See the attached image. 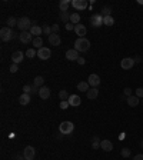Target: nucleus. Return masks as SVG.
I'll list each match as a JSON object with an SVG mask.
<instances>
[{
	"instance_id": "f257e3e1",
	"label": "nucleus",
	"mask_w": 143,
	"mask_h": 160,
	"mask_svg": "<svg viewBox=\"0 0 143 160\" xmlns=\"http://www.w3.org/2000/svg\"><path fill=\"white\" fill-rule=\"evenodd\" d=\"M75 49H76L77 52L84 53V52H87V50L90 49V42H89L86 37H77L76 42H75Z\"/></svg>"
},
{
	"instance_id": "f03ea898",
	"label": "nucleus",
	"mask_w": 143,
	"mask_h": 160,
	"mask_svg": "<svg viewBox=\"0 0 143 160\" xmlns=\"http://www.w3.org/2000/svg\"><path fill=\"white\" fill-rule=\"evenodd\" d=\"M59 130L63 136H67V134H72L73 130H75V124L72 121H62L60 126H59Z\"/></svg>"
},
{
	"instance_id": "7ed1b4c3",
	"label": "nucleus",
	"mask_w": 143,
	"mask_h": 160,
	"mask_svg": "<svg viewBox=\"0 0 143 160\" xmlns=\"http://www.w3.org/2000/svg\"><path fill=\"white\" fill-rule=\"evenodd\" d=\"M14 37H16V34L13 33V30L10 27H3L0 30V39H2V42H10Z\"/></svg>"
},
{
	"instance_id": "20e7f679",
	"label": "nucleus",
	"mask_w": 143,
	"mask_h": 160,
	"mask_svg": "<svg viewBox=\"0 0 143 160\" xmlns=\"http://www.w3.org/2000/svg\"><path fill=\"white\" fill-rule=\"evenodd\" d=\"M17 27L20 29L22 32H27L32 29V22H30V19L29 17H20L19 20H17Z\"/></svg>"
},
{
	"instance_id": "39448f33",
	"label": "nucleus",
	"mask_w": 143,
	"mask_h": 160,
	"mask_svg": "<svg viewBox=\"0 0 143 160\" xmlns=\"http://www.w3.org/2000/svg\"><path fill=\"white\" fill-rule=\"evenodd\" d=\"M135 66V59L133 57H123V60L120 61V67L123 70H130Z\"/></svg>"
},
{
	"instance_id": "423d86ee",
	"label": "nucleus",
	"mask_w": 143,
	"mask_h": 160,
	"mask_svg": "<svg viewBox=\"0 0 143 160\" xmlns=\"http://www.w3.org/2000/svg\"><path fill=\"white\" fill-rule=\"evenodd\" d=\"M90 23H92L93 27H100L103 24V16L100 13H94L93 16L90 17Z\"/></svg>"
},
{
	"instance_id": "0eeeda50",
	"label": "nucleus",
	"mask_w": 143,
	"mask_h": 160,
	"mask_svg": "<svg viewBox=\"0 0 143 160\" xmlns=\"http://www.w3.org/2000/svg\"><path fill=\"white\" fill-rule=\"evenodd\" d=\"M34 155H36V150H34L33 146H26L24 150H23V157L26 160H33Z\"/></svg>"
},
{
	"instance_id": "6e6552de",
	"label": "nucleus",
	"mask_w": 143,
	"mask_h": 160,
	"mask_svg": "<svg viewBox=\"0 0 143 160\" xmlns=\"http://www.w3.org/2000/svg\"><path fill=\"white\" fill-rule=\"evenodd\" d=\"M50 56H52V52L49 47H42L37 50V57L42 60H47V59H50Z\"/></svg>"
},
{
	"instance_id": "1a4fd4ad",
	"label": "nucleus",
	"mask_w": 143,
	"mask_h": 160,
	"mask_svg": "<svg viewBox=\"0 0 143 160\" xmlns=\"http://www.w3.org/2000/svg\"><path fill=\"white\" fill-rule=\"evenodd\" d=\"M32 36H33V34L30 33V32H22V33L19 34V40H20L23 44H29L30 42H33V40H32Z\"/></svg>"
},
{
	"instance_id": "9d476101",
	"label": "nucleus",
	"mask_w": 143,
	"mask_h": 160,
	"mask_svg": "<svg viewBox=\"0 0 143 160\" xmlns=\"http://www.w3.org/2000/svg\"><path fill=\"white\" fill-rule=\"evenodd\" d=\"M72 6L76 9V10H84L87 7V0H73Z\"/></svg>"
},
{
	"instance_id": "9b49d317",
	"label": "nucleus",
	"mask_w": 143,
	"mask_h": 160,
	"mask_svg": "<svg viewBox=\"0 0 143 160\" xmlns=\"http://www.w3.org/2000/svg\"><path fill=\"white\" fill-rule=\"evenodd\" d=\"M23 59H24V53H23V52H20V50H17V52H14V53L11 55V61H13L14 64L22 63Z\"/></svg>"
},
{
	"instance_id": "f8f14e48",
	"label": "nucleus",
	"mask_w": 143,
	"mask_h": 160,
	"mask_svg": "<svg viewBox=\"0 0 143 160\" xmlns=\"http://www.w3.org/2000/svg\"><path fill=\"white\" fill-rule=\"evenodd\" d=\"M87 83L92 86V87H97V86L100 84V77L96 74V73H92L87 79Z\"/></svg>"
},
{
	"instance_id": "ddd939ff",
	"label": "nucleus",
	"mask_w": 143,
	"mask_h": 160,
	"mask_svg": "<svg viewBox=\"0 0 143 160\" xmlns=\"http://www.w3.org/2000/svg\"><path fill=\"white\" fill-rule=\"evenodd\" d=\"M86 32H87V29H86V26L82 24V23H79V24L75 26V33H76L79 37H84V36H86Z\"/></svg>"
},
{
	"instance_id": "4468645a",
	"label": "nucleus",
	"mask_w": 143,
	"mask_h": 160,
	"mask_svg": "<svg viewBox=\"0 0 143 160\" xmlns=\"http://www.w3.org/2000/svg\"><path fill=\"white\" fill-rule=\"evenodd\" d=\"M100 149H103L105 152H112L113 150V143L110 140H107V139H103L100 142Z\"/></svg>"
},
{
	"instance_id": "2eb2a0df",
	"label": "nucleus",
	"mask_w": 143,
	"mask_h": 160,
	"mask_svg": "<svg viewBox=\"0 0 143 160\" xmlns=\"http://www.w3.org/2000/svg\"><path fill=\"white\" fill-rule=\"evenodd\" d=\"M80 56H79V52H77L76 49H70V50H67L66 52V59L67 60H77Z\"/></svg>"
},
{
	"instance_id": "dca6fc26",
	"label": "nucleus",
	"mask_w": 143,
	"mask_h": 160,
	"mask_svg": "<svg viewBox=\"0 0 143 160\" xmlns=\"http://www.w3.org/2000/svg\"><path fill=\"white\" fill-rule=\"evenodd\" d=\"M39 97L42 100H46L50 97V89L46 87V86H43V87H40V90H39Z\"/></svg>"
},
{
	"instance_id": "f3484780",
	"label": "nucleus",
	"mask_w": 143,
	"mask_h": 160,
	"mask_svg": "<svg viewBox=\"0 0 143 160\" xmlns=\"http://www.w3.org/2000/svg\"><path fill=\"white\" fill-rule=\"evenodd\" d=\"M69 105L70 106H75V107H77V106H80V103H82V99L77 96V94H70V97H69Z\"/></svg>"
},
{
	"instance_id": "a211bd4d",
	"label": "nucleus",
	"mask_w": 143,
	"mask_h": 160,
	"mask_svg": "<svg viewBox=\"0 0 143 160\" xmlns=\"http://www.w3.org/2000/svg\"><path fill=\"white\" fill-rule=\"evenodd\" d=\"M49 43L52 44V46H60V43H62L60 36H59V34L52 33V34L49 36Z\"/></svg>"
},
{
	"instance_id": "6ab92c4d",
	"label": "nucleus",
	"mask_w": 143,
	"mask_h": 160,
	"mask_svg": "<svg viewBox=\"0 0 143 160\" xmlns=\"http://www.w3.org/2000/svg\"><path fill=\"white\" fill-rule=\"evenodd\" d=\"M86 96H87L89 100L97 99V96H99V90H97V87H90L89 89V92L86 93Z\"/></svg>"
},
{
	"instance_id": "aec40b11",
	"label": "nucleus",
	"mask_w": 143,
	"mask_h": 160,
	"mask_svg": "<svg viewBox=\"0 0 143 160\" xmlns=\"http://www.w3.org/2000/svg\"><path fill=\"white\" fill-rule=\"evenodd\" d=\"M30 33L33 34L34 37H40V34L43 33V27H40V26H37V24H33L32 29H30Z\"/></svg>"
},
{
	"instance_id": "412c9836",
	"label": "nucleus",
	"mask_w": 143,
	"mask_h": 160,
	"mask_svg": "<svg viewBox=\"0 0 143 160\" xmlns=\"http://www.w3.org/2000/svg\"><path fill=\"white\" fill-rule=\"evenodd\" d=\"M126 102H127V105L130 106V107H136V106L140 103V100H139L138 96H130V97H127V99H126Z\"/></svg>"
},
{
	"instance_id": "4be33fe9",
	"label": "nucleus",
	"mask_w": 143,
	"mask_h": 160,
	"mask_svg": "<svg viewBox=\"0 0 143 160\" xmlns=\"http://www.w3.org/2000/svg\"><path fill=\"white\" fill-rule=\"evenodd\" d=\"M19 102H20V105H22V106L29 105V103H30V94H26V93L20 94V97H19Z\"/></svg>"
},
{
	"instance_id": "5701e85b",
	"label": "nucleus",
	"mask_w": 143,
	"mask_h": 160,
	"mask_svg": "<svg viewBox=\"0 0 143 160\" xmlns=\"http://www.w3.org/2000/svg\"><path fill=\"white\" fill-rule=\"evenodd\" d=\"M89 86H90V84H89L87 82H80V83H77V90H79V92H86V93H87L89 92Z\"/></svg>"
},
{
	"instance_id": "b1692460",
	"label": "nucleus",
	"mask_w": 143,
	"mask_h": 160,
	"mask_svg": "<svg viewBox=\"0 0 143 160\" xmlns=\"http://www.w3.org/2000/svg\"><path fill=\"white\" fill-rule=\"evenodd\" d=\"M70 5H72V2H69V0H62L60 3H59V9H60V11H67Z\"/></svg>"
},
{
	"instance_id": "393cba45",
	"label": "nucleus",
	"mask_w": 143,
	"mask_h": 160,
	"mask_svg": "<svg viewBox=\"0 0 143 160\" xmlns=\"http://www.w3.org/2000/svg\"><path fill=\"white\" fill-rule=\"evenodd\" d=\"M92 149H94V150L100 149V137L99 136H93V137H92Z\"/></svg>"
},
{
	"instance_id": "a878e982",
	"label": "nucleus",
	"mask_w": 143,
	"mask_h": 160,
	"mask_svg": "<svg viewBox=\"0 0 143 160\" xmlns=\"http://www.w3.org/2000/svg\"><path fill=\"white\" fill-rule=\"evenodd\" d=\"M32 44H33L37 50L42 49V47H43V39H42V37H34L33 42H32Z\"/></svg>"
},
{
	"instance_id": "bb28decb",
	"label": "nucleus",
	"mask_w": 143,
	"mask_h": 160,
	"mask_svg": "<svg viewBox=\"0 0 143 160\" xmlns=\"http://www.w3.org/2000/svg\"><path fill=\"white\" fill-rule=\"evenodd\" d=\"M60 20L65 23V24L70 23V14H69L67 11H60Z\"/></svg>"
},
{
	"instance_id": "cd10ccee",
	"label": "nucleus",
	"mask_w": 143,
	"mask_h": 160,
	"mask_svg": "<svg viewBox=\"0 0 143 160\" xmlns=\"http://www.w3.org/2000/svg\"><path fill=\"white\" fill-rule=\"evenodd\" d=\"M79 22H80V14H79V13H72L70 14V23H73V24H75V26H76V24H79Z\"/></svg>"
},
{
	"instance_id": "c85d7f7f",
	"label": "nucleus",
	"mask_w": 143,
	"mask_h": 160,
	"mask_svg": "<svg viewBox=\"0 0 143 160\" xmlns=\"http://www.w3.org/2000/svg\"><path fill=\"white\" fill-rule=\"evenodd\" d=\"M33 84L34 86H37V87H43L44 86V79L42 76H36L33 80Z\"/></svg>"
},
{
	"instance_id": "c756f323",
	"label": "nucleus",
	"mask_w": 143,
	"mask_h": 160,
	"mask_svg": "<svg viewBox=\"0 0 143 160\" xmlns=\"http://www.w3.org/2000/svg\"><path fill=\"white\" fill-rule=\"evenodd\" d=\"M100 14H102L103 17L112 16V7H109V6H105V7L102 9V11H100Z\"/></svg>"
},
{
	"instance_id": "7c9ffc66",
	"label": "nucleus",
	"mask_w": 143,
	"mask_h": 160,
	"mask_svg": "<svg viewBox=\"0 0 143 160\" xmlns=\"http://www.w3.org/2000/svg\"><path fill=\"white\" fill-rule=\"evenodd\" d=\"M103 24H106V26H113V24H115V19L112 16L103 17Z\"/></svg>"
},
{
	"instance_id": "2f4dec72",
	"label": "nucleus",
	"mask_w": 143,
	"mask_h": 160,
	"mask_svg": "<svg viewBox=\"0 0 143 160\" xmlns=\"http://www.w3.org/2000/svg\"><path fill=\"white\" fill-rule=\"evenodd\" d=\"M16 24H17V19H16V17L11 16V17H9V19H7V27L11 29V27H14Z\"/></svg>"
},
{
	"instance_id": "473e14b6",
	"label": "nucleus",
	"mask_w": 143,
	"mask_h": 160,
	"mask_svg": "<svg viewBox=\"0 0 143 160\" xmlns=\"http://www.w3.org/2000/svg\"><path fill=\"white\" fill-rule=\"evenodd\" d=\"M34 56H37V50L33 49V47H32V49H29L27 52H26V57H29V59H33Z\"/></svg>"
},
{
	"instance_id": "72a5a7b5",
	"label": "nucleus",
	"mask_w": 143,
	"mask_h": 160,
	"mask_svg": "<svg viewBox=\"0 0 143 160\" xmlns=\"http://www.w3.org/2000/svg\"><path fill=\"white\" fill-rule=\"evenodd\" d=\"M59 97H60V100H69L70 94H69V92H66V90H60V92H59Z\"/></svg>"
},
{
	"instance_id": "f704fd0d",
	"label": "nucleus",
	"mask_w": 143,
	"mask_h": 160,
	"mask_svg": "<svg viewBox=\"0 0 143 160\" xmlns=\"http://www.w3.org/2000/svg\"><path fill=\"white\" fill-rule=\"evenodd\" d=\"M120 155L123 156V157H130L132 152H130V149H127V147H123V149L120 150Z\"/></svg>"
},
{
	"instance_id": "c9c22d12",
	"label": "nucleus",
	"mask_w": 143,
	"mask_h": 160,
	"mask_svg": "<svg viewBox=\"0 0 143 160\" xmlns=\"http://www.w3.org/2000/svg\"><path fill=\"white\" fill-rule=\"evenodd\" d=\"M43 33L47 34V36H50V34L53 33V32H52V26H47V24H44V26H43Z\"/></svg>"
},
{
	"instance_id": "e433bc0d",
	"label": "nucleus",
	"mask_w": 143,
	"mask_h": 160,
	"mask_svg": "<svg viewBox=\"0 0 143 160\" xmlns=\"http://www.w3.org/2000/svg\"><path fill=\"white\" fill-rule=\"evenodd\" d=\"M69 106H70V105H69V102H67V100H62L60 105H59V107H60L62 110H66Z\"/></svg>"
},
{
	"instance_id": "4c0bfd02",
	"label": "nucleus",
	"mask_w": 143,
	"mask_h": 160,
	"mask_svg": "<svg viewBox=\"0 0 143 160\" xmlns=\"http://www.w3.org/2000/svg\"><path fill=\"white\" fill-rule=\"evenodd\" d=\"M135 96H138L139 99L142 97L143 99V87H138L136 90H135Z\"/></svg>"
},
{
	"instance_id": "58836bf2",
	"label": "nucleus",
	"mask_w": 143,
	"mask_h": 160,
	"mask_svg": "<svg viewBox=\"0 0 143 160\" xmlns=\"http://www.w3.org/2000/svg\"><path fill=\"white\" fill-rule=\"evenodd\" d=\"M132 92H133V90L130 87H125V90H123V94L126 96V99H127V97H130V96H133Z\"/></svg>"
},
{
	"instance_id": "ea45409f",
	"label": "nucleus",
	"mask_w": 143,
	"mask_h": 160,
	"mask_svg": "<svg viewBox=\"0 0 143 160\" xmlns=\"http://www.w3.org/2000/svg\"><path fill=\"white\" fill-rule=\"evenodd\" d=\"M23 93H26V94H30V93H32V86H29V84H24V86H23Z\"/></svg>"
},
{
	"instance_id": "a19ab883",
	"label": "nucleus",
	"mask_w": 143,
	"mask_h": 160,
	"mask_svg": "<svg viewBox=\"0 0 143 160\" xmlns=\"http://www.w3.org/2000/svg\"><path fill=\"white\" fill-rule=\"evenodd\" d=\"M17 70H19V64H14V63H13V64L9 67V72L10 73H16Z\"/></svg>"
},
{
	"instance_id": "79ce46f5",
	"label": "nucleus",
	"mask_w": 143,
	"mask_h": 160,
	"mask_svg": "<svg viewBox=\"0 0 143 160\" xmlns=\"http://www.w3.org/2000/svg\"><path fill=\"white\" fill-rule=\"evenodd\" d=\"M59 30H60V27H59V24L57 23H55V24H52V32L55 34H57L59 33Z\"/></svg>"
},
{
	"instance_id": "37998d69",
	"label": "nucleus",
	"mask_w": 143,
	"mask_h": 160,
	"mask_svg": "<svg viewBox=\"0 0 143 160\" xmlns=\"http://www.w3.org/2000/svg\"><path fill=\"white\" fill-rule=\"evenodd\" d=\"M65 27H66L67 32H72V30H75V24L73 23H67V24H65Z\"/></svg>"
},
{
	"instance_id": "c03bdc74",
	"label": "nucleus",
	"mask_w": 143,
	"mask_h": 160,
	"mask_svg": "<svg viewBox=\"0 0 143 160\" xmlns=\"http://www.w3.org/2000/svg\"><path fill=\"white\" fill-rule=\"evenodd\" d=\"M39 90H40V87H37V86H32V94H39Z\"/></svg>"
},
{
	"instance_id": "a18cd8bd",
	"label": "nucleus",
	"mask_w": 143,
	"mask_h": 160,
	"mask_svg": "<svg viewBox=\"0 0 143 160\" xmlns=\"http://www.w3.org/2000/svg\"><path fill=\"white\" fill-rule=\"evenodd\" d=\"M77 63H79L80 66H83V64L86 63V60H84V57H79V59H77Z\"/></svg>"
},
{
	"instance_id": "49530a36",
	"label": "nucleus",
	"mask_w": 143,
	"mask_h": 160,
	"mask_svg": "<svg viewBox=\"0 0 143 160\" xmlns=\"http://www.w3.org/2000/svg\"><path fill=\"white\" fill-rule=\"evenodd\" d=\"M133 160H143V155H136L133 157Z\"/></svg>"
},
{
	"instance_id": "de8ad7c7",
	"label": "nucleus",
	"mask_w": 143,
	"mask_h": 160,
	"mask_svg": "<svg viewBox=\"0 0 143 160\" xmlns=\"http://www.w3.org/2000/svg\"><path fill=\"white\" fill-rule=\"evenodd\" d=\"M140 61H142V57H140V56H136V57H135V63H140Z\"/></svg>"
},
{
	"instance_id": "09e8293b",
	"label": "nucleus",
	"mask_w": 143,
	"mask_h": 160,
	"mask_svg": "<svg viewBox=\"0 0 143 160\" xmlns=\"http://www.w3.org/2000/svg\"><path fill=\"white\" fill-rule=\"evenodd\" d=\"M119 139H120V140H123V139H125V133H122L120 136H119Z\"/></svg>"
},
{
	"instance_id": "8fccbe9b",
	"label": "nucleus",
	"mask_w": 143,
	"mask_h": 160,
	"mask_svg": "<svg viewBox=\"0 0 143 160\" xmlns=\"http://www.w3.org/2000/svg\"><path fill=\"white\" fill-rule=\"evenodd\" d=\"M19 160H26V159L24 157H19Z\"/></svg>"
},
{
	"instance_id": "3c124183",
	"label": "nucleus",
	"mask_w": 143,
	"mask_h": 160,
	"mask_svg": "<svg viewBox=\"0 0 143 160\" xmlns=\"http://www.w3.org/2000/svg\"><path fill=\"white\" fill-rule=\"evenodd\" d=\"M140 144H142V147H143V140H142V143H140Z\"/></svg>"
},
{
	"instance_id": "603ef678",
	"label": "nucleus",
	"mask_w": 143,
	"mask_h": 160,
	"mask_svg": "<svg viewBox=\"0 0 143 160\" xmlns=\"http://www.w3.org/2000/svg\"><path fill=\"white\" fill-rule=\"evenodd\" d=\"M142 105H143V100H142Z\"/></svg>"
}]
</instances>
